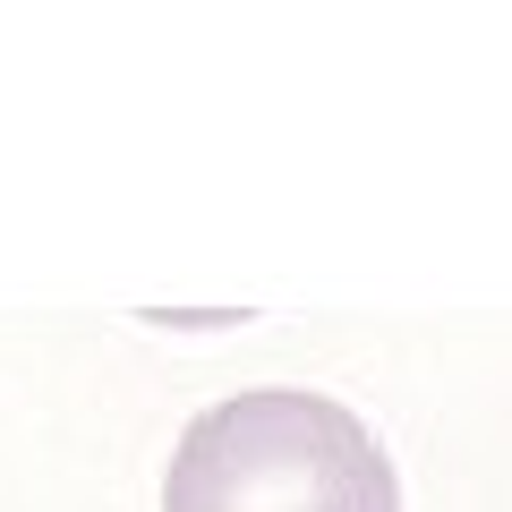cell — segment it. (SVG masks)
Listing matches in <instances>:
<instances>
[{
  "instance_id": "6da1fadb",
  "label": "cell",
  "mask_w": 512,
  "mask_h": 512,
  "mask_svg": "<svg viewBox=\"0 0 512 512\" xmlns=\"http://www.w3.org/2000/svg\"><path fill=\"white\" fill-rule=\"evenodd\" d=\"M163 512H402V487L359 410L265 384L188 419L163 470Z\"/></svg>"
}]
</instances>
